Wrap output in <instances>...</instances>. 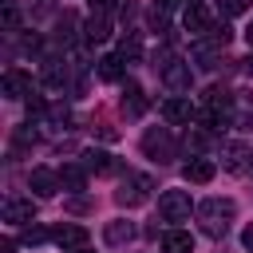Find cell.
<instances>
[{"instance_id": "cell-22", "label": "cell", "mask_w": 253, "mask_h": 253, "mask_svg": "<svg viewBox=\"0 0 253 253\" xmlns=\"http://www.w3.org/2000/svg\"><path fill=\"white\" fill-rule=\"evenodd\" d=\"M119 55H123V59H138V55H142V40H138V32H126V36H123Z\"/></svg>"}, {"instance_id": "cell-36", "label": "cell", "mask_w": 253, "mask_h": 253, "mask_svg": "<svg viewBox=\"0 0 253 253\" xmlns=\"http://www.w3.org/2000/svg\"><path fill=\"white\" fill-rule=\"evenodd\" d=\"M245 71H249V75H253V55H249V59H245Z\"/></svg>"}, {"instance_id": "cell-14", "label": "cell", "mask_w": 253, "mask_h": 253, "mask_svg": "<svg viewBox=\"0 0 253 253\" xmlns=\"http://www.w3.org/2000/svg\"><path fill=\"white\" fill-rule=\"evenodd\" d=\"M107 36H111V20H107L103 12H91V20L83 24V40H87V43H103Z\"/></svg>"}, {"instance_id": "cell-6", "label": "cell", "mask_w": 253, "mask_h": 253, "mask_svg": "<svg viewBox=\"0 0 253 253\" xmlns=\"http://www.w3.org/2000/svg\"><path fill=\"white\" fill-rule=\"evenodd\" d=\"M28 186H32L40 198H51V194H59V186H63V182H59V174H55V170H47V166H36V170L28 174Z\"/></svg>"}, {"instance_id": "cell-26", "label": "cell", "mask_w": 253, "mask_h": 253, "mask_svg": "<svg viewBox=\"0 0 253 253\" xmlns=\"http://www.w3.org/2000/svg\"><path fill=\"white\" fill-rule=\"evenodd\" d=\"M71 32H75V16L63 12V20H59V40H71Z\"/></svg>"}, {"instance_id": "cell-29", "label": "cell", "mask_w": 253, "mask_h": 253, "mask_svg": "<svg viewBox=\"0 0 253 253\" xmlns=\"http://www.w3.org/2000/svg\"><path fill=\"white\" fill-rule=\"evenodd\" d=\"M95 134H99V138H107V142H115V138H119V130H115V126H99Z\"/></svg>"}, {"instance_id": "cell-20", "label": "cell", "mask_w": 253, "mask_h": 253, "mask_svg": "<svg viewBox=\"0 0 253 253\" xmlns=\"http://www.w3.org/2000/svg\"><path fill=\"white\" fill-rule=\"evenodd\" d=\"M87 166H63L59 170V182H63V190H83L87 186Z\"/></svg>"}, {"instance_id": "cell-24", "label": "cell", "mask_w": 253, "mask_h": 253, "mask_svg": "<svg viewBox=\"0 0 253 253\" xmlns=\"http://www.w3.org/2000/svg\"><path fill=\"white\" fill-rule=\"evenodd\" d=\"M47 237H51L47 229H40V225H32V229H24V237H20V241H24V245H43Z\"/></svg>"}, {"instance_id": "cell-13", "label": "cell", "mask_w": 253, "mask_h": 253, "mask_svg": "<svg viewBox=\"0 0 253 253\" xmlns=\"http://www.w3.org/2000/svg\"><path fill=\"white\" fill-rule=\"evenodd\" d=\"M51 241L63 249H79V245H87V229L83 225H59V229H51Z\"/></svg>"}, {"instance_id": "cell-4", "label": "cell", "mask_w": 253, "mask_h": 253, "mask_svg": "<svg viewBox=\"0 0 253 253\" xmlns=\"http://www.w3.org/2000/svg\"><path fill=\"white\" fill-rule=\"evenodd\" d=\"M150 190H154V182H150L146 174H126V178H123V186L115 190V202L130 210V206H142Z\"/></svg>"}, {"instance_id": "cell-37", "label": "cell", "mask_w": 253, "mask_h": 253, "mask_svg": "<svg viewBox=\"0 0 253 253\" xmlns=\"http://www.w3.org/2000/svg\"><path fill=\"white\" fill-rule=\"evenodd\" d=\"M75 253H91V249H87V245H79V249H75Z\"/></svg>"}, {"instance_id": "cell-33", "label": "cell", "mask_w": 253, "mask_h": 253, "mask_svg": "<svg viewBox=\"0 0 253 253\" xmlns=\"http://www.w3.org/2000/svg\"><path fill=\"white\" fill-rule=\"evenodd\" d=\"M12 249H16L12 241H0V253H12Z\"/></svg>"}, {"instance_id": "cell-8", "label": "cell", "mask_w": 253, "mask_h": 253, "mask_svg": "<svg viewBox=\"0 0 253 253\" xmlns=\"http://www.w3.org/2000/svg\"><path fill=\"white\" fill-rule=\"evenodd\" d=\"M249 158H253V150H249L245 142H225V146H221V166H225V170H233V174H237V170H245V166H249Z\"/></svg>"}, {"instance_id": "cell-17", "label": "cell", "mask_w": 253, "mask_h": 253, "mask_svg": "<svg viewBox=\"0 0 253 253\" xmlns=\"http://www.w3.org/2000/svg\"><path fill=\"white\" fill-rule=\"evenodd\" d=\"M130 237H134V225H130V221H107V229H103V241L115 245V249L126 245Z\"/></svg>"}, {"instance_id": "cell-23", "label": "cell", "mask_w": 253, "mask_h": 253, "mask_svg": "<svg viewBox=\"0 0 253 253\" xmlns=\"http://www.w3.org/2000/svg\"><path fill=\"white\" fill-rule=\"evenodd\" d=\"M249 4H253V0H217L221 16H241V12H249Z\"/></svg>"}, {"instance_id": "cell-30", "label": "cell", "mask_w": 253, "mask_h": 253, "mask_svg": "<svg viewBox=\"0 0 253 253\" xmlns=\"http://www.w3.org/2000/svg\"><path fill=\"white\" fill-rule=\"evenodd\" d=\"M178 4H182V0H154V8H162V12H166V16H170V12H174V8H178Z\"/></svg>"}, {"instance_id": "cell-18", "label": "cell", "mask_w": 253, "mask_h": 253, "mask_svg": "<svg viewBox=\"0 0 253 253\" xmlns=\"http://www.w3.org/2000/svg\"><path fill=\"white\" fill-rule=\"evenodd\" d=\"M162 253H194V237L182 229H170L162 233Z\"/></svg>"}, {"instance_id": "cell-11", "label": "cell", "mask_w": 253, "mask_h": 253, "mask_svg": "<svg viewBox=\"0 0 253 253\" xmlns=\"http://www.w3.org/2000/svg\"><path fill=\"white\" fill-rule=\"evenodd\" d=\"M162 119H166V123H190V119H194V103L182 99V95H174V99L162 103Z\"/></svg>"}, {"instance_id": "cell-19", "label": "cell", "mask_w": 253, "mask_h": 253, "mask_svg": "<svg viewBox=\"0 0 253 253\" xmlns=\"http://www.w3.org/2000/svg\"><path fill=\"white\" fill-rule=\"evenodd\" d=\"M99 79H107V83H119V79H123V55H119V51L99 59Z\"/></svg>"}, {"instance_id": "cell-12", "label": "cell", "mask_w": 253, "mask_h": 253, "mask_svg": "<svg viewBox=\"0 0 253 253\" xmlns=\"http://www.w3.org/2000/svg\"><path fill=\"white\" fill-rule=\"evenodd\" d=\"M83 166H87L91 174H115V170H119L115 154H107V150H83Z\"/></svg>"}, {"instance_id": "cell-15", "label": "cell", "mask_w": 253, "mask_h": 253, "mask_svg": "<svg viewBox=\"0 0 253 253\" xmlns=\"http://www.w3.org/2000/svg\"><path fill=\"white\" fill-rule=\"evenodd\" d=\"M123 111H126L130 119L146 111V95H142V87H138V83H130V79H126V87H123Z\"/></svg>"}, {"instance_id": "cell-35", "label": "cell", "mask_w": 253, "mask_h": 253, "mask_svg": "<svg viewBox=\"0 0 253 253\" xmlns=\"http://www.w3.org/2000/svg\"><path fill=\"white\" fill-rule=\"evenodd\" d=\"M245 40H249V43H253V24H249V28H245Z\"/></svg>"}, {"instance_id": "cell-7", "label": "cell", "mask_w": 253, "mask_h": 253, "mask_svg": "<svg viewBox=\"0 0 253 253\" xmlns=\"http://www.w3.org/2000/svg\"><path fill=\"white\" fill-rule=\"evenodd\" d=\"M0 87H4V95H8V99H28V95H32V79H28L20 67H8Z\"/></svg>"}, {"instance_id": "cell-2", "label": "cell", "mask_w": 253, "mask_h": 253, "mask_svg": "<svg viewBox=\"0 0 253 253\" xmlns=\"http://www.w3.org/2000/svg\"><path fill=\"white\" fill-rule=\"evenodd\" d=\"M154 67H158L162 83H166L174 95L190 91V83H194V71H190V63H182V59H174V55H162V63H154Z\"/></svg>"}, {"instance_id": "cell-16", "label": "cell", "mask_w": 253, "mask_h": 253, "mask_svg": "<svg viewBox=\"0 0 253 253\" xmlns=\"http://www.w3.org/2000/svg\"><path fill=\"white\" fill-rule=\"evenodd\" d=\"M182 174H186V182H198V186H202V182H210V178L217 174V166H213L210 158H190Z\"/></svg>"}, {"instance_id": "cell-10", "label": "cell", "mask_w": 253, "mask_h": 253, "mask_svg": "<svg viewBox=\"0 0 253 253\" xmlns=\"http://www.w3.org/2000/svg\"><path fill=\"white\" fill-rule=\"evenodd\" d=\"M182 24H186V32H194V36H202V32L210 28V12H206V4H198V0H190V4H186V12H182Z\"/></svg>"}, {"instance_id": "cell-27", "label": "cell", "mask_w": 253, "mask_h": 253, "mask_svg": "<svg viewBox=\"0 0 253 253\" xmlns=\"http://www.w3.org/2000/svg\"><path fill=\"white\" fill-rule=\"evenodd\" d=\"M28 142H36V126H32V123L16 130V146H28Z\"/></svg>"}, {"instance_id": "cell-9", "label": "cell", "mask_w": 253, "mask_h": 253, "mask_svg": "<svg viewBox=\"0 0 253 253\" xmlns=\"http://www.w3.org/2000/svg\"><path fill=\"white\" fill-rule=\"evenodd\" d=\"M4 221L8 225H28V221H36V206L24 202V198H8L4 202Z\"/></svg>"}, {"instance_id": "cell-25", "label": "cell", "mask_w": 253, "mask_h": 253, "mask_svg": "<svg viewBox=\"0 0 253 253\" xmlns=\"http://www.w3.org/2000/svg\"><path fill=\"white\" fill-rule=\"evenodd\" d=\"M24 107H28V115H43V111H47V107H43V95H36V91L24 99Z\"/></svg>"}, {"instance_id": "cell-21", "label": "cell", "mask_w": 253, "mask_h": 253, "mask_svg": "<svg viewBox=\"0 0 253 253\" xmlns=\"http://www.w3.org/2000/svg\"><path fill=\"white\" fill-rule=\"evenodd\" d=\"M43 83L47 87H63L67 83V67H59V59H47L43 63Z\"/></svg>"}, {"instance_id": "cell-31", "label": "cell", "mask_w": 253, "mask_h": 253, "mask_svg": "<svg viewBox=\"0 0 253 253\" xmlns=\"http://www.w3.org/2000/svg\"><path fill=\"white\" fill-rule=\"evenodd\" d=\"M91 12H103V16H107V12H111V0H91Z\"/></svg>"}, {"instance_id": "cell-3", "label": "cell", "mask_w": 253, "mask_h": 253, "mask_svg": "<svg viewBox=\"0 0 253 253\" xmlns=\"http://www.w3.org/2000/svg\"><path fill=\"white\" fill-rule=\"evenodd\" d=\"M142 154L154 158V162H170V158H174V134H170L166 126H150V130L142 134Z\"/></svg>"}, {"instance_id": "cell-34", "label": "cell", "mask_w": 253, "mask_h": 253, "mask_svg": "<svg viewBox=\"0 0 253 253\" xmlns=\"http://www.w3.org/2000/svg\"><path fill=\"white\" fill-rule=\"evenodd\" d=\"M47 8H51L47 0H36V12H47Z\"/></svg>"}, {"instance_id": "cell-1", "label": "cell", "mask_w": 253, "mask_h": 253, "mask_svg": "<svg viewBox=\"0 0 253 253\" xmlns=\"http://www.w3.org/2000/svg\"><path fill=\"white\" fill-rule=\"evenodd\" d=\"M233 213H237L233 198H206V202L198 206V221H202V233H206V237H225V229H229Z\"/></svg>"}, {"instance_id": "cell-32", "label": "cell", "mask_w": 253, "mask_h": 253, "mask_svg": "<svg viewBox=\"0 0 253 253\" xmlns=\"http://www.w3.org/2000/svg\"><path fill=\"white\" fill-rule=\"evenodd\" d=\"M241 245L253 253V225H245V233H241Z\"/></svg>"}, {"instance_id": "cell-28", "label": "cell", "mask_w": 253, "mask_h": 253, "mask_svg": "<svg viewBox=\"0 0 253 253\" xmlns=\"http://www.w3.org/2000/svg\"><path fill=\"white\" fill-rule=\"evenodd\" d=\"M16 24H20V12H16V4H4V28L12 32Z\"/></svg>"}, {"instance_id": "cell-5", "label": "cell", "mask_w": 253, "mask_h": 253, "mask_svg": "<svg viewBox=\"0 0 253 253\" xmlns=\"http://www.w3.org/2000/svg\"><path fill=\"white\" fill-rule=\"evenodd\" d=\"M190 194L186 190H162V198H158V213H162V221H186L190 217Z\"/></svg>"}]
</instances>
